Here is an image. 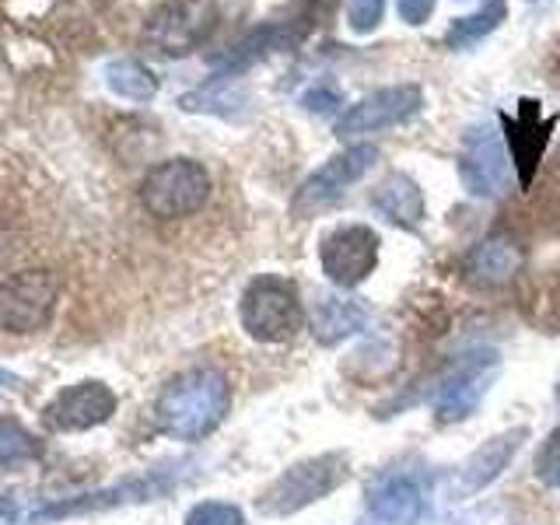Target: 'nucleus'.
Returning <instances> with one entry per match:
<instances>
[{"mask_svg": "<svg viewBox=\"0 0 560 525\" xmlns=\"http://www.w3.org/2000/svg\"><path fill=\"white\" fill-rule=\"evenodd\" d=\"M368 319H372V312H368L361 298H343L337 291H319L312 302V312H308L312 337L323 347L350 340L354 332H361L368 326Z\"/></svg>", "mask_w": 560, "mask_h": 525, "instance_id": "17", "label": "nucleus"}, {"mask_svg": "<svg viewBox=\"0 0 560 525\" xmlns=\"http://www.w3.org/2000/svg\"><path fill=\"white\" fill-rule=\"evenodd\" d=\"M60 280L49 270H22L0 280V329L35 332L57 312Z\"/></svg>", "mask_w": 560, "mask_h": 525, "instance_id": "6", "label": "nucleus"}, {"mask_svg": "<svg viewBox=\"0 0 560 525\" xmlns=\"http://www.w3.org/2000/svg\"><path fill=\"white\" fill-rule=\"evenodd\" d=\"M424 95H420L417 84H393V88H378V92L364 95L358 105L337 119V137H364V133H378L407 122L420 113Z\"/></svg>", "mask_w": 560, "mask_h": 525, "instance_id": "11", "label": "nucleus"}, {"mask_svg": "<svg viewBox=\"0 0 560 525\" xmlns=\"http://www.w3.org/2000/svg\"><path fill=\"white\" fill-rule=\"evenodd\" d=\"M119 407L116 393L105 382H78L46 407V420L57 431H92L105 424Z\"/></svg>", "mask_w": 560, "mask_h": 525, "instance_id": "15", "label": "nucleus"}, {"mask_svg": "<svg viewBox=\"0 0 560 525\" xmlns=\"http://www.w3.org/2000/svg\"><path fill=\"white\" fill-rule=\"evenodd\" d=\"M522 262H525L522 245L504 238V235H494V238L477 242L466 253L463 273H466L469 284H477V288H501V284H508V280H515Z\"/></svg>", "mask_w": 560, "mask_h": 525, "instance_id": "18", "label": "nucleus"}, {"mask_svg": "<svg viewBox=\"0 0 560 525\" xmlns=\"http://www.w3.org/2000/svg\"><path fill=\"white\" fill-rule=\"evenodd\" d=\"M501 122H504L508 158H512V168L518 172V186L525 189V186H533V175L542 162V151L550 144L557 116H542L539 102L525 98L515 116L501 113Z\"/></svg>", "mask_w": 560, "mask_h": 525, "instance_id": "13", "label": "nucleus"}, {"mask_svg": "<svg viewBox=\"0 0 560 525\" xmlns=\"http://www.w3.org/2000/svg\"><path fill=\"white\" fill-rule=\"evenodd\" d=\"M347 477H350V463L343 452L312 455V459H302L280 472V477L256 498V508H259V515H270V518L298 515V512H305V508L326 501L332 490L343 487Z\"/></svg>", "mask_w": 560, "mask_h": 525, "instance_id": "2", "label": "nucleus"}, {"mask_svg": "<svg viewBox=\"0 0 560 525\" xmlns=\"http://www.w3.org/2000/svg\"><path fill=\"white\" fill-rule=\"evenodd\" d=\"M375 214H382L389 224L396 228H417L428 214V203H424V192L420 186L410 179V175L402 172H393L385 175V179L372 189V197H368Z\"/></svg>", "mask_w": 560, "mask_h": 525, "instance_id": "19", "label": "nucleus"}, {"mask_svg": "<svg viewBox=\"0 0 560 525\" xmlns=\"http://www.w3.org/2000/svg\"><path fill=\"white\" fill-rule=\"evenodd\" d=\"M238 319L253 340L259 343H284L305 326V305L298 288L284 277L262 273L242 294Z\"/></svg>", "mask_w": 560, "mask_h": 525, "instance_id": "3", "label": "nucleus"}, {"mask_svg": "<svg viewBox=\"0 0 560 525\" xmlns=\"http://www.w3.org/2000/svg\"><path fill=\"white\" fill-rule=\"evenodd\" d=\"M186 525H245V515L238 504L228 501H203L186 515Z\"/></svg>", "mask_w": 560, "mask_h": 525, "instance_id": "24", "label": "nucleus"}, {"mask_svg": "<svg viewBox=\"0 0 560 525\" xmlns=\"http://www.w3.org/2000/svg\"><path fill=\"white\" fill-rule=\"evenodd\" d=\"M175 477L168 469H151L144 477L122 480L116 487L95 490V494H81L70 498L63 504H49L43 512H35L32 522H52V518H70V515H88V512H102V508H119V504H137V501H154L162 498L165 490H172Z\"/></svg>", "mask_w": 560, "mask_h": 525, "instance_id": "14", "label": "nucleus"}, {"mask_svg": "<svg viewBox=\"0 0 560 525\" xmlns=\"http://www.w3.org/2000/svg\"><path fill=\"white\" fill-rule=\"evenodd\" d=\"M14 522V504L8 498H0V525H11Z\"/></svg>", "mask_w": 560, "mask_h": 525, "instance_id": "28", "label": "nucleus"}, {"mask_svg": "<svg viewBox=\"0 0 560 525\" xmlns=\"http://www.w3.org/2000/svg\"><path fill=\"white\" fill-rule=\"evenodd\" d=\"M302 105L308 113H329L332 105H340V95L337 92H326V88H319V92H308L305 98H302Z\"/></svg>", "mask_w": 560, "mask_h": 525, "instance_id": "27", "label": "nucleus"}, {"mask_svg": "<svg viewBox=\"0 0 560 525\" xmlns=\"http://www.w3.org/2000/svg\"><path fill=\"white\" fill-rule=\"evenodd\" d=\"M459 179L472 197H504L508 186H512V158H508L498 130L477 127L466 133L459 151Z\"/></svg>", "mask_w": 560, "mask_h": 525, "instance_id": "9", "label": "nucleus"}, {"mask_svg": "<svg viewBox=\"0 0 560 525\" xmlns=\"http://www.w3.org/2000/svg\"><path fill=\"white\" fill-rule=\"evenodd\" d=\"M525 438H529V428H512V431L494 434L477 452H469L466 459L455 466V477H452L455 494L472 498V494H480V490H487L508 469V463L518 455Z\"/></svg>", "mask_w": 560, "mask_h": 525, "instance_id": "16", "label": "nucleus"}, {"mask_svg": "<svg viewBox=\"0 0 560 525\" xmlns=\"http://www.w3.org/2000/svg\"><path fill=\"white\" fill-rule=\"evenodd\" d=\"M210 197V175L192 158H168L154 165L144 183H140V203L158 221L189 218L207 203Z\"/></svg>", "mask_w": 560, "mask_h": 525, "instance_id": "4", "label": "nucleus"}, {"mask_svg": "<svg viewBox=\"0 0 560 525\" xmlns=\"http://www.w3.org/2000/svg\"><path fill=\"white\" fill-rule=\"evenodd\" d=\"M43 455V442L18 420H0V469L35 463Z\"/></svg>", "mask_w": 560, "mask_h": 525, "instance_id": "22", "label": "nucleus"}, {"mask_svg": "<svg viewBox=\"0 0 560 525\" xmlns=\"http://www.w3.org/2000/svg\"><path fill=\"white\" fill-rule=\"evenodd\" d=\"M218 28L214 0H172L144 22V43L165 57H186Z\"/></svg>", "mask_w": 560, "mask_h": 525, "instance_id": "5", "label": "nucleus"}, {"mask_svg": "<svg viewBox=\"0 0 560 525\" xmlns=\"http://www.w3.org/2000/svg\"><path fill=\"white\" fill-rule=\"evenodd\" d=\"M228 407H232V385L218 368H189L175 375L154 402V420L175 442H203L214 434Z\"/></svg>", "mask_w": 560, "mask_h": 525, "instance_id": "1", "label": "nucleus"}, {"mask_svg": "<svg viewBox=\"0 0 560 525\" xmlns=\"http://www.w3.org/2000/svg\"><path fill=\"white\" fill-rule=\"evenodd\" d=\"M498 375V354L483 350V354H469L455 372L442 382V389L434 396V420L438 424H459L472 417L487 396L490 382Z\"/></svg>", "mask_w": 560, "mask_h": 525, "instance_id": "12", "label": "nucleus"}, {"mask_svg": "<svg viewBox=\"0 0 560 525\" xmlns=\"http://www.w3.org/2000/svg\"><path fill=\"white\" fill-rule=\"evenodd\" d=\"M375 158H378V151L372 144H358V148H347L340 154H332L323 168H315L308 179L298 186L291 210L302 218V214H315V210L329 207L332 200H340L347 192V186L364 179L368 168L375 165Z\"/></svg>", "mask_w": 560, "mask_h": 525, "instance_id": "10", "label": "nucleus"}, {"mask_svg": "<svg viewBox=\"0 0 560 525\" xmlns=\"http://www.w3.org/2000/svg\"><path fill=\"white\" fill-rule=\"evenodd\" d=\"M105 84H109L119 98H130V102H151L158 95V78L137 60H116L105 67Z\"/></svg>", "mask_w": 560, "mask_h": 525, "instance_id": "21", "label": "nucleus"}, {"mask_svg": "<svg viewBox=\"0 0 560 525\" xmlns=\"http://www.w3.org/2000/svg\"><path fill=\"white\" fill-rule=\"evenodd\" d=\"M396 14L402 18L407 25H424L428 18L434 14V0H396Z\"/></svg>", "mask_w": 560, "mask_h": 525, "instance_id": "26", "label": "nucleus"}, {"mask_svg": "<svg viewBox=\"0 0 560 525\" xmlns=\"http://www.w3.org/2000/svg\"><path fill=\"white\" fill-rule=\"evenodd\" d=\"M428 512L424 480L410 469H389L368 483L358 525H417Z\"/></svg>", "mask_w": 560, "mask_h": 525, "instance_id": "8", "label": "nucleus"}, {"mask_svg": "<svg viewBox=\"0 0 560 525\" xmlns=\"http://www.w3.org/2000/svg\"><path fill=\"white\" fill-rule=\"evenodd\" d=\"M11 385H18V375H11V372L0 368V389H11Z\"/></svg>", "mask_w": 560, "mask_h": 525, "instance_id": "29", "label": "nucleus"}, {"mask_svg": "<svg viewBox=\"0 0 560 525\" xmlns=\"http://www.w3.org/2000/svg\"><path fill=\"white\" fill-rule=\"evenodd\" d=\"M323 273L332 288H358L378 267V235L368 224H340L319 245Z\"/></svg>", "mask_w": 560, "mask_h": 525, "instance_id": "7", "label": "nucleus"}, {"mask_svg": "<svg viewBox=\"0 0 560 525\" xmlns=\"http://www.w3.org/2000/svg\"><path fill=\"white\" fill-rule=\"evenodd\" d=\"M557 399H560V385H557Z\"/></svg>", "mask_w": 560, "mask_h": 525, "instance_id": "30", "label": "nucleus"}, {"mask_svg": "<svg viewBox=\"0 0 560 525\" xmlns=\"http://www.w3.org/2000/svg\"><path fill=\"white\" fill-rule=\"evenodd\" d=\"M533 472L542 487L550 490H560V424L542 438V445L536 452V463H533Z\"/></svg>", "mask_w": 560, "mask_h": 525, "instance_id": "23", "label": "nucleus"}, {"mask_svg": "<svg viewBox=\"0 0 560 525\" xmlns=\"http://www.w3.org/2000/svg\"><path fill=\"white\" fill-rule=\"evenodd\" d=\"M508 18V4L504 0H483V4L466 14V18H455L445 32V46L448 49H469L477 46L480 39H487L490 32H494L501 22Z\"/></svg>", "mask_w": 560, "mask_h": 525, "instance_id": "20", "label": "nucleus"}, {"mask_svg": "<svg viewBox=\"0 0 560 525\" xmlns=\"http://www.w3.org/2000/svg\"><path fill=\"white\" fill-rule=\"evenodd\" d=\"M382 11H385V0H347L350 32H358V35L375 32L378 22H382Z\"/></svg>", "mask_w": 560, "mask_h": 525, "instance_id": "25", "label": "nucleus"}]
</instances>
